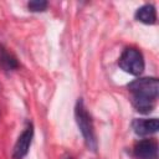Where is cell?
<instances>
[{
	"label": "cell",
	"mask_w": 159,
	"mask_h": 159,
	"mask_svg": "<svg viewBox=\"0 0 159 159\" xmlns=\"http://www.w3.org/2000/svg\"><path fill=\"white\" fill-rule=\"evenodd\" d=\"M0 66L6 71H14L19 67L16 57L7 51L2 45H0Z\"/></svg>",
	"instance_id": "8"
},
{
	"label": "cell",
	"mask_w": 159,
	"mask_h": 159,
	"mask_svg": "<svg viewBox=\"0 0 159 159\" xmlns=\"http://www.w3.org/2000/svg\"><path fill=\"white\" fill-rule=\"evenodd\" d=\"M134 155L138 159H158V145L152 139H142L134 145Z\"/></svg>",
	"instance_id": "5"
},
{
	"label": "cell",
	"mask_w": 159,
	"mask_h": 159,
	"mask_svg": "<svg viewBox=\"0 0 159 159\" xmlns=\"http://www.w3.org/2000/svg\"><path fill=\"white\" fill-rule=\"evenodd\" d=\"M47 1L45 0H34V1H30L27 2V7L30 11L32 12H39V11H45L47 9Z\"/></svg>",
	"instance_id": "9"
},
{
	"label": "cell",
	"mask_w": 159,
	"mask_h": 159,
	"mask_svg": "<svg viewBox=\"0 0 159 159\" xmlns=\"http://www.w3.org/2000/svg\"><path fill=\"white\" fill-rule=\"evenodd\" d=\"M75 117H76L77 125H78V128L82 133V137L84 139V143H86L87 148L94 152L97 149V139H96L94 127H93L92 118H91L89 113L87 112L82 99L77 101V104H76V108H75Z\"/></svg>",
	"instance_id": "1"
},
{
	"label": "cell",
	"mask_w": 159,
	"mask_h": 159,
	"mask_svg": "<svg viewBox=\"0 0 159 159\" xmlns=\"http://www.w3.org/2000/svg\"><path fill=\"white\" fill-rule=\"evenodd\" d=\"M118 65L124 72L133 76H139L144 71L143 55L140 53L139 50L133 47H128L122 52L118 60Z\"/></svg>",
	"instance_id": "3"
},
{
	"label": "cell",
	"mask_w": 159,
	"mask_h": 159,
	"mask_svg": "<svg viewBox=\"0 0 159 159\" xmlns=\"http://www.w3.org/2000/svg\"><path fill=\"white\" fill-rule=\"evenodd\" d=\"M132 98L155 102L159 93V82L155 77H142L128 84Z\"/></svg>",
	"instance_id": "2"
},
{
	"label": "cell",
	"mask_w": 159,
	"mask_h": 159,
	"mask_svg": "<svg viewBox=\"0 0 159 159\" xmlns=\"http://www.w3.org/2000/svg\"><path fill=\"white\" fill-rule=\"evenodd\" d=\"M66 159H71V158H66Z\"/></svg>",
	"instance_id": "10"
},
{
	"label": "cell",
	"mask_w": 159,
	"mask_h": 159,
	"mask_svg": "<svg viewBox=\"0 0 159 159\" xmlns=\"http://www.w3.org/2000/svg\"><path fill=\"white\" fill-rule=\"evenodd\" d=\"M132 128L138 135L153 134L159 129V120L157 118L150 119H134L132 122Z\"/></svg>",
	"instance_id": "6"
},
{
	"label": "cell",
	"mask_w": 159,
	"mask_h": 159,
	"mask_svg": "<svg viewBox=\"0 0 159 159\" xmlns=\"http://www.w3.org/2000/svg\"><path fill=\"white\" fill-rule=\"evenodd\" d=\"M135 19L143 24L153 25L157 21V11L155 7L150 4H145L140 6L135 12Z\"/></svg>",
	"instance_id": "7"
},
{
	"label": "cell",
	"mask_w": 159,
	"mask_h": 159,
	"mask_svg": "<svg viewBox=\"0 0 159 159\" xmlns=\"http://www.w3.org/2000/svg\"><path fill=\"white\" fill-rule=\"evenodd\" d=\"M34 138V125L31 123L27 124V127L24 129V132L19 135L15 145H14V150H12V158L14 159H22L31 145Z\"/></svg>",
	"instance_id": "4"
}]
</instances>
